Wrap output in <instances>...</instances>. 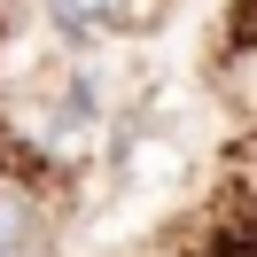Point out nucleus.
I'll return each mask as SVG.
<instances>
[{
	"label": "nucleus",
	"instance_id": "1",
	"mask_svg": "<svg viewBox=\"0 0 257 257\" xmlns=\"http://www.w3.org/2000/svg\"><path fill=\"white\" fill-rule=\"evenodd\" d=\"M39 249V203L24 179H0V257H32Z\"/></svg>",
	"mask_w": 257,
	"mask_h": 257
},
{
	"label": "nucleus",
	"instance_id": "2",
	"mask_svg": "<svg viewBox=\"0 0 257 257\" xmlns=\"http://www.w3.org/2000/svg\"><path fill=\"white\" fill-rule=\"evenodd\" d=\"M133 8H141V0H47V16L63 24V32H141Z\"/></svg>",
	"mask_w": 257,
	"mask_h": 257
}]
</instances>
